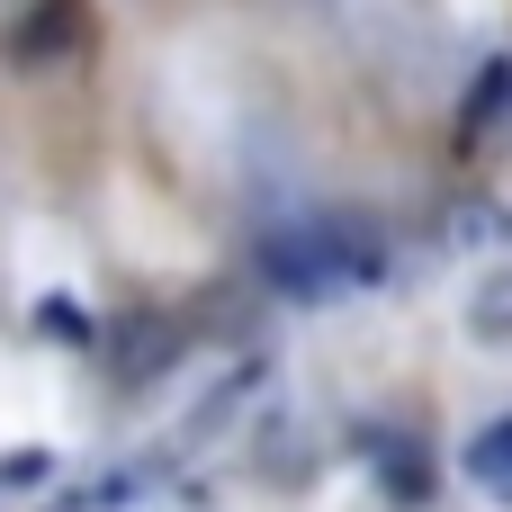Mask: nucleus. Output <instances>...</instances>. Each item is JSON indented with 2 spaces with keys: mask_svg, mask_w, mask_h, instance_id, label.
<instances>
[{
  "mask_svg": "<svg viewBox=\"0 0 512 512\" xmlns=\"http://www.w3.org/2000/svg\"><path fill=\"white\" fill-rule=\"evenodd\" d=\"M81 36H90V18H81V0H45L36 18H18L9 27V63H54V54H81Z\"/></svg>",
  "mask_w": 512,
  "mask_h": 512,
  "instance_id": "2",
  "label": "nucleus"
},
{
  "mask_svg": "<svg viewBox=\"0 0 512 512\" xmlns=\"http://www.w3.org/2000/svg\"><path fill=\"white\" fill-rule=\"evenodd\" d=\"M270 279L288 297H333V288H378L387 279V243L360 225V216H315L297 234H270Z\"/></svg>",
  "mask_w": 512,
  "mask_h": 512,
  "instance_id": "1",
  "label": "nucleus"
},
{
  "mask_svg": "<svg viewBox=\"0 0 512 512\" xmlns=\"http://www.w3.org/2000/svg\"><path fill=\"white\" fill-rule=\"evenodd\" d=\"M468 333H477V342H512V270H495V279L477 288V306H468Z\"/></svg>",
  "mask_w": 512,
  "mask_h": 512,
  "instance_id": "4",
  "label": "nucleus"
},
{
  "mask_svg": "<svg viewBox=\"0 0 512 512\" xmlns=\"http://www.w3.org/2000/svg\"><path fill=\"white\" fill-rule=\"evenodd\" d=\"M468 477H477L495 504H512V423H495V432L468 441Z\"/></svg>",
  "mask_w": 512,
  "mask_h": 512,
  "instance_id": "3",
  "label": "nucleus"
}]
</instances>
